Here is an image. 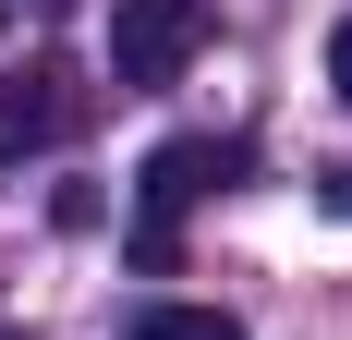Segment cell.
I'll return each instance as SVG.
<instances>
[{
    "instance_id": "6da1fadb",
    "label": "cell",
    "mask_w": 352,
    "mask_h": 340,
    "mask_svg": "<svg viewBox=\"0 0 352 340\" xmlns=\"http://www.w3.org/2000/svg\"><path fill=\"white\" fill-rule=\"evenodd\" d=\"M231 170H243V146H219V134H170L146 158V182H134V268H170L182 255V206H207Z\"/></svg>"
},
{
    "instance_id": "7a4b0ae2",
    "label": "cell",
    "mask_w": 352,
    "mask_h": 340,
    "mask_svg": "<svg viewBox=\"0 0 352 340\" xmlns=\"http://www.w3.org/2000/svg\"><path fill=\"white\" fill-rule=\"evenodd\" d=\"M195 49H207V0H122V12H109V73H122V98L170 85Z\"/></svg>"
},
{
    "instance_id": "3957f363",
    "label": "cell",
    "mask_w": 352,
    "mask_h": 340,
    "mask_svg": "<svg viewBox=\"0 0 352 340\" xmlns=\"http://www.w3.org/2000/svg\"><path fill=\"white\" fill-rule=\"evenodd\" d=\"M73 134H85V85L61 61L0 73V158H36V146H73Z\"/></svg>"
},
{
    "instance_id": "277c9868",
    "label": "cell",
    "mask_w": 352,
    "mask_h": 340,
    "mask_svg": "<svg viewBox=\"0 0 352 340\" xmlns=\"http://www.w3.org/2000/svg\"><path fill=\"white\" fill-rule=\"evenodd\" d=\"M134 340H243V316H219V304H146Z\"/></svg>"
},
{
    "instance_id": "5b68a950",
    "label": "cell",
    "mask_w": 352,
    "mask_h": 340,
    "mask_svg": "<svg viewBox=\"0 0 352 340\" xmlns=\"http://www.w3.org/2000/svg\"><path fill=\"white\" fill-rule=\"evenodd\" d=\"M328 85L352 98V12H340V36H328Z\"/></svg>"
},
{
    "instance_id": "8992f818",
    "label": "cell",
    "mask_w": 352,
    "mask_h": 340,
    "mask_svg": "<svg viewBox=\"0 0 352 340\" xmlns=\"http://www.w3.org/2000/svg\"><path fill=\"white\" fill-rule=\"evenodd\" d=\"M316 195H328V219H352V170H328V182H316Z\"/></svg>"
}]
</instances>
